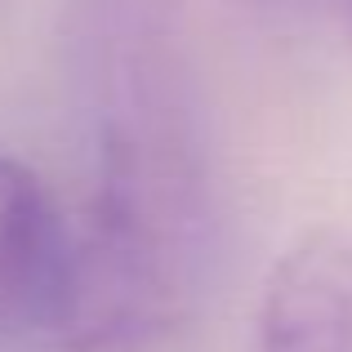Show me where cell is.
<instances>
[{
  "instance_id": "obj_2",
  "label": "cell",
  "mask_w": 352,
  "mask_h": 352,
  "mask_svg": "<svg viewBox=\"0 0 352 352\" xmlns=\"http://www.w3.org/2000/svg\"><path fill=\"white\" fill-rule=\"evenodd\" d=\"M76 228L54 192L0 156V335H54L67 299Z\"/></svg>"
},
{
  "instance_id": "obj_1",
  "label": "cell",
  "mask_w": 352,
  "mask_h": 352,
  "mask_svg": "<svg viewBox=\"0 0 352 352\" xmlns=\"http://www.w3.org/2000/svg\"><path fill=\"white\" fill-rule=\"evenodd\" d=\"M58 50L94 156L54 326L67 352H152L192 317L214 250L206 98L179 0H63Z\"/></svg>"
},
{
  "instance_id": "obj_4",
  "label": "cell",
  "mask_w": 352,
  "mask_h": 352,
  "mask_svg": "<svg viewBox=\"0 0 352 352\" xmlns=\"http://www.w3.org/2000/svg\"><path fill=\"white\" fill-rule=\"evenodd\" d=\"M321 5H330V9H335V14L348 23V32H352V0H321Z\"/></svg>"
},
{
  "instance_id": "obj_3",
  "label": "cell",
  "mask_w": 352,
  "mask_h": 352,
  "mask_svg": "<svg viewBox=\"0 0 352 352\" xmlns=\"http://www.w3.org/2000/svg\"><path fill=\"white\" fill-rule=\"evenodd\" d=\"M258 352H352V232H308L272 263Z\"/></svg>"
}]
</instances>
